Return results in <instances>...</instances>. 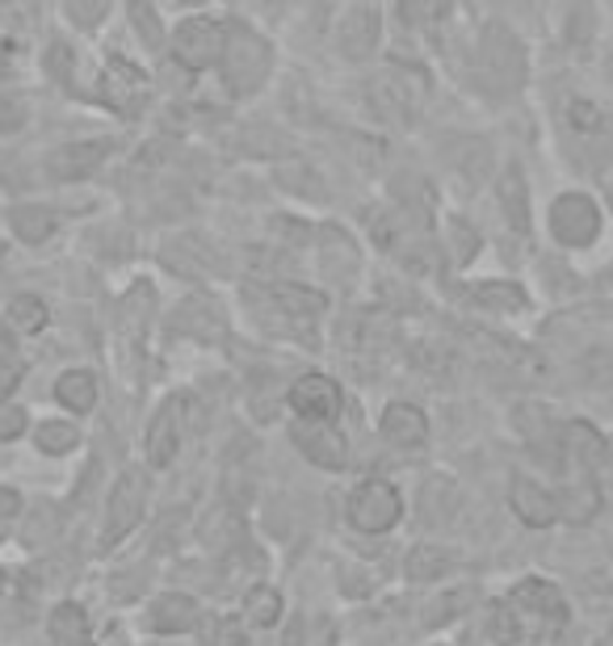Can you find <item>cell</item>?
<instances>
[{
    "mask_svg": "<svg viewBox=\"0 0 613 646\" xmlns=\"http://www.w3.org/2000/svg\"><path fill=\"white\" fill-rule=\"evenodd\" d=\"M500 206H505V214L512 219V227H529V198H526V177L517 172V168H508L505 177H500Z\"/></svg>",
    "mask_w": 613,
    "mask_h": 646,
    "instance_id": "21",
    "label": "cell"
},
{
    "mask_svg": "<svg viewBox=\"0 0 613 646\" xmlns=\"http://www.w3.org/2000/svg\"><path fill=\"white\" fill-rule=\"evenodd\" d=\"M295 445L316 466H324V470L349 466V441L340 437L332 424H324V420H303V424H295Z\"/></svg>",
    "mask_w": 613,
    "mask_h": 646,
    "instance_id": "12",
    "label": "cell"
},
{
    "mask_svg": "<svg viewBox=\"0 0 613 646\" xmlns=\"http://www.w3.org/2000/svg\"><path fill=\"white\" fill-rule=\"evenodd\" d=\"M219 67H223V81H228V88H232L235 97H253V93L265 88L269 72H274V51H269V42L261 39L256 30L232 21Z\"/></svg>",
    "mask_w": 613,
    "mask_h": 646,
    "instance_id": "1",
    "label": "cell"
},
{
    "mask_svg": "<svg viewBox=\"0 0 613 646\" xmlns=\"http://www.w3.org/2000/svg\"><path fill=\"white\" fill-rule=\"evenodd\" d=\"M9 328L13 332H43L46 328V303L43 298H34V294H22V298H13V307H9Z\"/></svg>",
    "mask_w": 613,
    "mask_h": 646,
    "instance_id": "26",
    "label": "cell"
},
{
    "mask_svg": "<svg viewBox=\"0 0 613 646\" xmlns=\"http://www.w3.org/2000/svg\"><path fill=\"white\" fill-rule=\"evenodd\" d=\"M97 97L114 109V114H123V118H135L151 97V84L148 76L135 67L130 60L123 55H109L106 67H102V81H97Z\"/></svg>",
    "mask_w": 613,
    "mask_h": 646,
    "instance_id": "4",
    "label": "cell"
},
{
    "mask_svg": "<svg viewBox=\"0 0 613 646\" xmlns=\"http://www.w3.org/2000/svg\"><path fill=\"white\" fill-rule=\"evenodd\" d=\"M471 298L479 307H492V311H521L526 307V294L521 286H508V282H484V286H471Z\"/></svg>",
    "mask_w": 613,
    "mask_h": 646,
    "instance_id": "22",
    "label": "cell"
},
{
    "mask_svg": "<svg viewBox=\"0 0 613 646\" xmlns=\"http://www.w3.org/2000/svg\"><path fill=\"white\" fill-rule=\"evenodd\" d=\"M9 223H13V235H18V240H25V244H43L46 235L55 231V210L18 206L9 214Z\"/></svg>",
    "mask_w": 613,
    "mask_h": 646,
    "instance_id": "19",
    "label": "cell"
},
{
    "mask_svg": "<svg viewBox=\"0 0 613 646\" xmlns=\"http://www.w3.org/2000/svg\"><path fill=\"white\" fill-rule=\"evenodd\" d=\"M55 399L64 403L67 412H93V403H97V378L88 374V370H67L55 382Z\"/></svg>",
    "mask_w": 613,
    "mask_h": 646,
    "instance_id": "18",
    "label": "cell"
},
{
    "mask_svg": "<svg viewBox=\"0 0 613 646\" xmlns=\"http://www.w3.org/2000/svg\"><path fill=\"white\" fill-rule=\"evenodd\" d=\"M223 42H228V25L214 18H186L172 30V60L190 72H207L223 60Z\"/></svg>",
    "mask_w": 613,
    "mask_h": 646,
    "instance_id": "3",
    "label": "cell"
},
{
    "mask_svg": "<svg viewBox=\"0 0 613 646\" xmlns=\"http://www.w3.org/2000/svg\"><path fill=\"white\" fill-rule=\"evenodd\" d=\"M508 608L517 617L521 643L547 638V634H559V629L568 626V601L547 580H521V584L512 587V596H508Z\"/></svg>",
    "mask_w": 613,
    "mask_h": 646,
    "instance_id": "2",
    "label": "cell"
},
{
    "mask_svg": "<svg viewBox=\"0 0 613 646\" xmlns=\"http://www.w3.org/2000/svg\"><path fill=\"white\" fill-rule=\"evenodd\" d=\"M13 386H18V370L0 361V403H4V399L13 395Z\"/></svg>",
    "mask_w": 613,
    "mask_h": 646,
    "instance_id": "41",
    "label": "cell"
},
{
    "mask_svg": "<svg viewBox=\"0 0 613 646\" xmlns=\"http://www.w3.org/2000/svg\"><path fill=\"white\" fill-rule=\"evenodd\" d=\"M340 403H345L340 386L328 374H307L290 386V407H295L298 420H324V424H332L340 416Z\"/></svg>",
    "mask_w": 613,
    "mask_h": 646,
    "instance_id": "10",
    "label": "cell"
},
{
    "mask_svg": "<svg viewBox=\"0 0 613 646\" xmlns=\"http://www.w3.org/2000/svg\"><path fill=\"white\" fill-rule=\"evenodd\" d=\"M563 21H568V34L571 42H589L592 39V4L589 0H568V13H563Z\"/></svg>",
    "mask_w": 613,
    "mask_h": 646,
    "instance_id": "31",
    "label": "cell"
},
{
    "mask_svg": "<svg viewBox=\"0 0 613 646\" xmlns=\"http://www.w3.org/2000/svg\"><path fill=\"white\" fill-rule=\"evenodd\" d=\"M475 605V587H458L454 596H442L437 605H429V613H424V626H442L445 617H458L463 608Z\"/></svg>",
    "mask_w": 613,
    "mask_h": 646,
    "instance_id": "30",
    "label": "cell"
},
{
    "mask_svg": "<svg viewBox=\"0 0 613 646\" xmlns=\"http://www.w3.org/2000/svg\"><path fill=\"white\" fill-rule=\"evenodd\" d=\"M400 9L412 25H424V21L433 18V13H429V0H400Z\"/></svg>",
    "mask_w": 613,
    "mask_h": 646,
    "instance_id": "39",
    "label": "cell"
},
{
    "mask_svg": "<svg viewBox=\"0 0 613 646\" xmlns=\"http://www.w3.org/2000/svg\"><path fill=\"white\" fill-rule=\"evenodd\" d=\"M274 298H277V307H286V311H295V315L324 311V298H319L316 290H307V286H277Z\"/></svg>",
    "mask_w": 613,
    "mask_h": 646,
    "instance_id": "28",
    "label": "cell"
},
{
    "mask_svg": "<svg viewBox=\"0 0 613 646\" xmlns=\"http://www.w3.org/2000/svg\"><path fill=\"white\" fill-rule=\"evenodd\" d=\"M34 441H39V449H43V454L60 458V454H67V449H76V445H81V433H76V424H67V420H46V424H39Z\"/></svg>",
    "mask_w": 613,
    "mask_h": 646,
    "instance_id": "25",
    "label": "cell"
},
{
    "mask_svg": "<svg viewBox=\"0 0 613 646\" xmlns=\"http://www.w3.org/2000/svg\"><path fill=\"white\" fill-rule=\"evenodd\" d=\"M244 617H249L253 626H277V617H282V596L265 584L249 587V596H244Z\"/></svg>",
    "mask_w": 613,
    "mask_h": 646,
    "instance_id": "23",
    "label": "cell"
},
{
    "mask_svg": "<svg viewBox=\"0 0 613 646\" xmlns=\"http://www.w3.org/2000/svg\"><path fill=\"white\" fill-rule=\"evenodd\" d=\"M64 9L81 30H93V25H102V18H106L109 0H64Z\"/></svg>",
    "mask_w": 613,
    "mask_h": 646,
    "instance_id": "32",
    "label": "cell"
},
{
    "mask_svg": "<svg viewBox=\"0 0 613 646\" xmlns=\"http://www.w3.org/2000/svg\"><path fill=\"white\" fill-rule=\"evenodd\" d=\"M0 587H4V580H0Z\"/></svg>",
    "mask_w": 613,
    "mask_h": 646,
    "instance_id": "44",
    "label": "cell"
},
{
    "mask_svg": "<svg viewBox=\"0 0 613 646\" xmlns=\"http://www.w3.org/2000/svg\"><path fill=\"white\" fill-rule=\"evenodd\" d=\"M144 475L139 470H127L123 479H118V487L109 491V512H106V533H102V546H114L123 542L130 529L139 525V517H144Z\"/></svg>",
    "mask_w": 613,
    "mask_h": 646,
    "instance_id": "8",
    "label": "cell"
},
{
    "mask_svg": "<svg viewBox=\"0 0 613 646\" xmlns=\"http://www.w3.org/2000/svg\"><path fill=\"white\" fill-rule=\"evenodd\" d=\"M181 412L186 403L181 399H169L148 428V462L151 466H169L177 458V445H181Z\"/></svg>",
    "mask_w": 613,
    "mask_h": 646,
    "instance_id": "13",
    "label": "cell"
},
{
    "mask_svg": "<svg viewBox=\"0 0 613 646\" xmlns=\"http://www.w3.org/2000/svg\"><path fill=\"white\" fill-rule=\"evenodd\" d=\"M382 42V21L374 9H349L345 18L337 21V51L349 63L370 60Z\"/></svg>",
    "mask_w": 613,
    "mask_h": 646,
    "instance_id": "11",
    "label": "cell"
},
{
    "mask_svg": "<svg viewBox=\"0 0 613 646\" xmlns=\"http://www.w3.org/2000/svg\"><path fill=\"white\" fill-rule=\"evenodd\" d=\"M450 235L458 240V252H454V261H458V265H466V261L475 256V248H479V235L466 227L463 219H450Z\"/></svg>",
    "mask_w": 613,
    "mask_h": 646,
    "instance_id": "35",
    "label": "cell"
},
{
    "mask_svg": "<svg viewBox=\"0 0 613 646\" xmlns=\"http://www.w3.org/2000/svg\"><path fill=\"white\" fill-rule=\"evenodd\" d=\"M311 646H337V626L332 622H319V643Z\"/></svg>",
    "mask_w": 613,
    "mask_h": 646,
    "instance_id": "42",
    "label": "cell"
},
{
    "mask_svg": "<svg viewBox=\"0 0 613 646\" xmlns=\"http://www.w3.org/2000/svg\"><path fill=\"white\" fill-rule=\"evenodd\" d=\"M370 102H374V114L387 118L391 126H412L416 114H421V102H416V84L400 76V72H382L370 84Z\"/></svg>",
    "mask_w": 613,
    "mask_h": 646,
    "instance_id": "9",
    "label": "cell"
},
{
    "mask_svg": "<svg viewBox=\"0 0 613 646\" xmlns=\"http://www.w3.org/2000/svg\"><path fill=\"white\" fill-rule=\"evenodd\" d=\"M563 500H554L559 504V517H568L571 525H584V521H592L596 517V508H601V500H596V491H559Z\"/></svg>",
    "mask_w": 613,
    "mask_h": 646,
    "instance_id": "27",
    "label": "cell"
},
{
    "mask_svg": "<svg viewBox=\"0 0 613 646\" xmlns=\"http://www.w3.org/2000/svg\"><path fill=\"white\" fill-rule=\"evenodd\" d=\"M51 638L64 646H85L88 643V617L81 605H60L55 613H51Z\"/></svg>",
    "mask_w": 613,
    "mask_h": 646,
    "instance_id": "20",
    "label": "cell"
},
{
    "mask_svg": "<svg viewBox=\"0 0 613 646\" xmlns=\"http://www.w3.org/2000/svg\"><path fill=\"white\" fill-rule=\"evenodd\" d=\"M479 60L508 88L521 84V76H526V51H521L517 34L505 30V25H487L484 34H479Z\"/></svg>",
    "mask_w": 613,
    "mask_h": 646,
    "instance_id": "7",
    "label": "cell"
},
{
    "mask_svg": "<svg viewBox=\"0 0 613 646\" xmlns=\"http://www.w3.org/2000/svg\"><path fill=\"white\" fill-rule=\"evenodd\" d=\"M177 4H202V0H177Z\"/></svg>",
    "mask_w": 613,
    "mask_h": 646,
    "instance_id": "43",
    "label": "cell"
},
{
    "mask_svg": "<svg viewBox=\"0 0 613 646\" xmlns=\"http://www.w3.org/2000/svg\"><path fill=\"white\" fill-rule=\"evenodd\" d=\"M492 638L496 643H521V629H517V617H512V608L505 605H492Z\"/></svg>",
    "mask_w": 613,
    "mask_h": 646,
    "instance_id": "34",
    "label": "cell"
},
{
    "mask_svg": "<svg viewBox=\"0 0 613 646\" xmlns=\"http://www.w3.org/2000/svg\"><path fill=\"white\" fill-rule=\"evenodd\" d=\"M25 123V102L18 97H0V135H13Z\"/></svg>",
    "mask_w": 613,
    "mask_h": 646,
    "instance_id": "36",
    "label": "cell"
},
{
    "mask_svg": "<svg viewBox=\"0 0 613 646\" xmlns=\"http://www.w3.org/2000/svg\"><path fill=\"white\" fill-rule=\"evenodd\" d=\"M508 500H512V512H517L529 529H547V525L559 517L554 496L542 491L538 483H529V479H512V496H508Z\"/></svg>",
    "mask_w": 613,
    "mask_h": 646,
    "instance_id": "15",
    "label": "cell"
},
{
    "mask_svg": "<svg viewBox=\"0 0 613 646\" xmlns=\"http://www.w3.org/2000/svg\"><path fill=\"white\" fill-rule=\"evenodd\" d=\"M72 67H76L72 46H67V42H51V51H46V72H51L55 81L72 84Z\"/></svg>",
    "mask_w": 613,
    "mask_h": 646,
    "instance_id": "33",
    "label": "cell"
},
{
    "mask_svg": "<svg viewBox=\"0 0 613 646\" xmlns=\"http://www.w3.org/2000/svg\"><path fill=\"white\" fill-rule=\"evenodd\" d=\"M571 126H575V130H601V109H596V105L592 102H571Z\"/></svg>",
    "mask_w": 613,
    "mask_h": 646,
    "instance_id": "37",
    "label": "cell"
},
{
    "mask_svg": "<svg viewBox=\"0 0 613 646\" xmlns=\"http://www.w3.org/2000/svg\"><path fill=\"white\" fill-rule=\"evenodd\" d=\"M130 21H135L139 39L148 42L151 51L165 46V30H160V18H156V9H151L148 0H130Z\"/></svg>",
    "mask_w": 613,
    "mask_h": 646,
    "instance_id": "29",
    "label": "cell"
},
{
    "mask_svg": "<svg viewBox=\"0 0 613 646\" xmlns=\"http://www.w3.org/2000/svg\"><path fill=\"white\" fill-rule=\"evenodd\" d=\"M445 571H450V554H445V550H437V546H416V550L408 554V575H412L416 584L442 580Z\"/></svg>",
    "mask_w": 613,
    "mask_h": 646,
    "instance_id": "24",
    "label": "cell"
},
{
    "mask_svg": "<svg viewBox=\"0 0 613 646\" xmlns=\"http://www.w3.org/2000/svg\"><path fill=\"white\" fill-rule=\"evenodd\" d=\"M114 144L109 139H93V144H67L60 147L55 156H51V172L60 177V181H81L88 172H97L102 160H106Z\"/></svg>",
    "mask_w": 613,
    "mask_h": 646,
    "instance_id": "14",
    "label": "cell"
},
{
    "mask_svg": "<svg viewBox=\"0 0 613 646\" xmlns=\"http://www.w3.org/2000/svg\"><path fill=\"white\" fill-rule=\"evenodd\" d=\"M18 508H22V496H18L13 487H0V521L18 517Z\"/></svg>",
    "mask_w": 613,
    "mask_h": 646,
    "instance_id": "40",
    "label": "cell"
},
{
    "mask_svg": "<svg viewBox=\"0 0 613 646\" xmlns=\"http://www.w3.org/2000/svg\"><path fill=\"white\" fill-rule=\"evenodd\" d=\"M382 437L391 441V445H403V449L424 445V437H429V420H424V412L421 407H412V403H391V407L382 412Z\"/></svg>",
    "mask_w": 613,
    "mask_h": 646,
    "instance_id": "16",
    "label": "cell"
},
{
    "mask_svg": "<svg viewBox=\"0 0 613 646\" xmlns=\"http://www.w3.org/2000/svg\"><path fill=\"white\" fill-rule=\"evenodd\" d=\"M403 517V500L391 483H361L349 496V525L358 533H387Z\"/></svg>",
    "mask_w": 613,
    "mask_h": 646,
    "instance_id": "6",
    "label": "cell"
},
{
    "mask_svg": "<svg viewBox=\"0 0 613 646\" xmlns=\"http://www.w3.org/2000/svg\"><path fill=\"white\" fill-rule=\"evenodd\" d=\"M25 433V412L22 407H0V441H13Z\"/></svg>",
    "mask_w": 613,
    "mask_h": 646,
    "instance_id": "38",
    "label": "cell"
},
{
    "mask_svg": "<svg viewBox=\"0 0 613 646\" xmlns=\"http://www.w3.org/2000/svg\"><path fill=\"white\" fill-rule=\"evenodd\" d=\"M596 231H601V210L589 193H559L550 202V235L563 248H584L596 240Z\"/></svg>",
    "mask_w": 613,
    "mask_h": 646,
    "instance_id": "5",
    "label": "cell"
},
{
    "mask_svg": "<svg viewBox=\"0 0 613 646\" xmlns=\"http://www.w3.org/2000/svg\"><path fill=\"white\" fill-rule=\"evenodd\" d=\"M193 626H198V601L186 596V592H169L151 608V629L156 634H181V629Z\"/></svg>",
    "mask_w": 613,
    "mask_h": 646,
    "instance_id": "17",
    "label": "cell"
}]
</instances>
